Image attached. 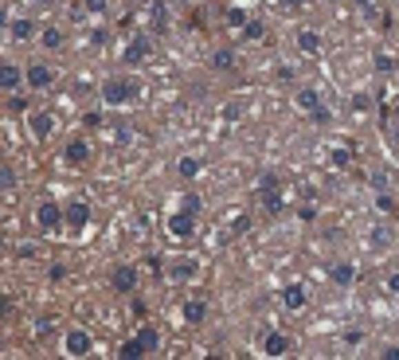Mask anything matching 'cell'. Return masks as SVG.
<instances>
[{"instance_id":"14","label":"cell","mask_w":399,"mask_h":360,"mask_svg":"<svg viewBox=\"0 0 399 360\" xmlns=\"http://www.w3.org/2000/svg\"><path fill=\"white\" fill-rule=\"evenodd\" d=\"M110 286H114V294H133V290H137V270H133V266H118V270L110 274Z\"/></svg>"},{"instance_id":"7","label":"cell","mask_w":399,"mask_h":360,"mask_svg":"<svg viewBox=\"0 0 399 360\" xmlns=\"http://www.w3.org/2000/svg\"><path fill=\"white\" fill-rule=\"evenodd\" d=\"M149 55H153V36H149V32H137V36L125 43V51H121L125 63H145Z\"/></svg>"},{"instance_id":"39","label":"cell","mask_w":399,"mask_h":360,"mask_svg":"<svg viewBox=\"0 0 399 360\" xmlns=\"http://www.w3.org/2000/svg\"><path fill=\"white\" fill-rule=\"evenodd\" d=\"M16 184V172L12 168H0V188H12Z\"/></svg>"},{"instance_id":"6","label":"cell","mask_w":399,"mask_h":360,"mask_svg":"<svg viewBox=\"0 0 399 360\" xmlns=\"http://www.w3.org/2000/svg\"><path fill=\"white\" fill-rule=\"evenodd\" d=\"M258 196H263V208L270 212V216H278V212H282V184H278V177H263V180H258Z\"/></svg>"},{"instance_id":"23","label":"cell","mask_w":399,"mask_h":360,"mask_svg":"<svg viewBox=\"0 0 399 360\" xmlns=\"http://www.w3.org/2000/svg\"><path fill=\"white\" fill-rule=\"evenodd\" d=\"M368 243H372L376 251H387V247L396 243V231H391V228H384V223H380V228H372V231H368Z\"/></svg>"},{"instance_id":"16","label":"cell","mask_w":399,"mask_h":360,"mask_svg":"<svg viewBox=\"0 0 399 360\" xmlns=\"http://www.w3.org/2000/svg\"><path fill=\"white\" fill-rule=\"evenodd\" d=\"M305 301H309V294H305L302 282H290V286L282 290V306L286 310H305Z\"/></svg>"},{"instance_id":"25","label":"cell","mask_w":399,"mask_h":360,"mask_svg":"<svg viewBox=\"0 0 399 360\" xmlns=\"http://www.w3.org/2000/svg\"><path fill=\"white\" fill-rule=\"evenodd\" d=\"M63 39H67V36H63V28H43V32H39V43H43L48 51H59Z\"/></svg>"},{"instance_id":"47","label":"cell","mask_w":399,"mask_h":360,"mask_svg":"<svg viewBox=\"0 0 399 360\" xmlns=\"http://www.w3.org/2000/svg\"><path fill=\"white\" fill-rule=\"evenodd\" d=\"M282 4H286V8H302L305 0H282Z\"/></svg>"},{"instance_id":"13","label":"cell","mask_w":399,"mask_h":360,"mask_svg":"<svg viewBox=\"0 0 399 360\" xmlns=\"http://www.w3.org/2000/svg\"><path fill=\"white\" fill-rule=\"evenodd\" d=\"M149 32H153V36H165V32H169V4H165V0H153V4H149Z\"/></svg>"},{"instance_id":"26","label":"cell","mask_w":399,"mask_h":360,"mask_svg":"<svg viewBox=\"0 0 399 360\" xmlns=\"http://www.w3.org/2000/svg\"><path fill=\"white\" fill-rule=\"evenodd\" d=\"M212 67H216V71H235V51L219 48L216 55H212Z\"/></svg>"},{"instance_id":"29","label":"cell","mask_w":399,"mask_h":360,"mask_svg":"<svg viewBox=\"0 0 399 360\" xmlns=\"http://www.w3.org/2000/svg\"><path fill=\"white\" fill-rule=\"evenodd\" d=\"M118 357H121V360H141L145 352H141V345H137V341H125V345L118 348Z\"/></svg>"},{"instance_id":"33","label":"cell","mask_w":399,"mask_h":360,"mask_svg":"<svg viewBox=\"0 0 399 360\" xmlns=\"http://www.w3.org/2000/svg\"><path fill=\"white\" fill-rule=\"evenodd\" d=\"M83 126H86V130H98V126H102V114H98V110H86V114H83Z\"/></svg>"},{"instance_id":"44","label":"cell","mask_w":399,"mask_h":360,"mask_svg":"<svg viewBox=\"0 0 399 360\" xmlns=\"http://www.w3.org/2000/svg\"><path fill=\"white\" fill-rule=\"evenodd\" d=\"M352 106H356V110H368V106H372V98H368V94H356V98H352Z\"/></svg>"},{"instance_id":"18","label":"cell","mask_w":399,"mask_h":360,"mask_svg":"<svg viewBox=\"0 0 399 360\" xmlns=\"http://www.w3.org/2000/svg\"><path fill=\"white\" fill-rule=\"evenodd\" d=\"M184 321H188V325H204L207 321V301L204 298H188V301H184Z\"/></svg>"},{"instance_id":"38","label":"cell","mask_w":399,"mask_h":360,"mask_svg":"<svg viewBox=\"0 0 399 360\" xmlns=\"http://www.w3.org/2000/svg\"><path fill=\"white\" fill-rule=\"evenodd\" d=\"M372 188H376V192H384V188H387V172L376 168V172H372Z\"/></svg>"},{"instance_id":"21","label":"cell","mask_w":399,"mask_h":360,"mask_svg":"<svg viewBox=\"0 0 399 360\" xmlns=\"http://www.w3.org/2000/svg\"><path fill=\"white\" fill-rule=\"evenodd\" d=\"M263 36H266V20H263V16H247V24H243V39H247V43H258Z\"/></svg>"},{"instance_id":"36","label":"cell","mask_w":399,"mask_h":360,"mask_svg":"<svg viewBox=\"0 0 399 360\" xmlns=\"http://www.w3.org/2000/svg\"><path fill=\"white\" fill-rule=\"evenodd\" d=\"M376 208H380V212H396V200H391L387 192H380L376 196Z\"/></svg>"},{"instance_id":"45","label":"cell","mask_w":399,"mask_h":360,"mask_svg":"<svg viewBox=\"0 0 399 360\" xmlns=\"http://www.w3.org/2000/svg\"><path fill=\"white\" fill-rule=\"evenodd\" d=\"M387 290H391V294H399V270H396V274H387Z\"/></svg>"},{"instance_id":"22","label":"cell","mask_w":399,"mask_h":360,"mask_svg":"<svg viewBox=\"0 0 399 360\" xmlns=\"http://www.w3.org/2000/svg\"><path fill=\"white\" fill-rule=\"evenodd\" d=\"M298 48H302L305 55H317V51H321V36H317L314 28H298Z\"/></svg>"},{"instance_id":"41","label":"cell","mask_w":399,"mask_h":360,"mask_svg":"<svg viewBox=\"0 0 399 360\" xmlns=\"http://www.w3.org/2000/svg\"><path fill=\"white\" fill-rule=\"evenodd\" d=\"M360 341H364V333H360V329H349V333H345V345H349V348H356Z\"/></svg>"},{"instance_id":"20","label":"cell","mask_w":399,"mask_h":360,"mask_svg":"<svg viewBox=\"0 0 399 360\" xmlns=\"http://www.w3.org/2000/svg\"><path fill=\"white\" fill-rule=\"evenodd\" d=\"M294 102H298V110H305V114H309V110L321 106V94H317L314 86H298V90H294Z\"/></svg>"},{"instance_id":"40","label":"cell","mask_w":399,"mask_h":360,"mask_svg":"<svg viewBox=\"0 0 399 360\" xmlns=\"http://www.w3.org/2000/svg\"><path fill=\"white\" fill-rule=\"evenodd\" d=\"M106 8H110L106 0H86V12H94V16H102Z\"/></svg>"},{"instance_id":"4","label":"cell","mask_w":399,"mask_h":360,"mask_svg":"<svg viewBox=\"0 0 399 360\" xmlns=\"http://www.w3.org/2000/svg\"><path fill=\"white\" fill-rule=\"evenodd\" d=\"M90 348H94V337L86 329H67L63 333V352L67 357H90Z\"/></svg>"},{"instance_id":"31","label":"cell","mask_w":399,"mask_h":360,"mask_svg":"<svg viewBox=\"0 0 399 360\" xmlns=\"http://www.w3.org/2000/svg\"><path fill=\"white\" fill-rule=\"evenodd\" d=\"M391 67H396V59H391L387 51H380V55H376V71H380V74H391Z\"/></svg>"},{"instance_id":"15","label":"cell","mask_w":399,"mask_h":360,"mask_svg":"<svg viewBox=\"0 0 399 360\" xmlns=\"http://www.w3.org/2000/svg\"><path fill=\"white\" fill-rule=\"evenodd\" d=\"M263 352H266V357H286V352H290V337L278 333V329H274V333H266L263 337Z\"/></svg>"},{"instance_id":"3","label":"cell","mask_w":399,"mask_h":360,"mask_svg":"<svg viewBox=\"0 0 399 360\" xmlns=\"http://www.w3.org/2000/svg\"><path fill=\"white\" fill-rule=\"evenodd\" d=\"M55 86V71H51L48 63H28L24 67V90H51Z\"/></svg>"},{"instance_id":"34","label":"cell","mask_w":399,"mask_h":360,"mask_svg":"<svg viewBox=\"0 0 399 360\" xmlns=\"http://www.w3.org/2000/svg\"><path fill=\"white\" fill-rule=\"evenodd\" d=\"M251 228V216L247 212H235V219H231V231H247Z\"/></svg>"},{"instance_id":"43","label":"cell","mask_w":399,"mask_h":360,"mask_svg":"<svg viewBox=\"0 0 399 360\" xmlns=\"http://www.w3.org/2000/svg\"><path fill=\"white\" fill-rule=\"evenodd\" d=\"M12 310H16L12 301H8V298H0V321H4V317H12Z\"/></svg>"},{"instance_id":"28","label":"cell","mask_w":399,"mask_h":360,"mask_svg":"<svg viewBox=\"0 0 399 360\" xmlns=\"http://www.w3.org/2000/svg\"><path fill=\"white\" fill-rule=\"evenodd\" d=\"M181 208H184V212H192V216H200V212H204V200H200L196 192H184L181 196Z\"/></svg>"},{"instance_id":"9","label":"cell","mask_w":399,"mask_h":360,"mask_svg":"<svg viewBox=\"0 0 399 360\" xmlns=\"http://www.w3.org/2000/svg\"><path fill=\"white\" fill-rule=\"evenodd\" d=\"M169 235H172V239H192V235H196V216H192V212L176 208V212L169 216Z\"/></svg>"},{"instance_id":"49","label":"cell","mask_w":399,"mask_h":360,"mask_svg":"<svg viewBox=\"0 0 399 360\" xmlns=\"http://www.w3.org/2000/svg\"><path fill=\"white\" fill-rule=\"evenodd\" d=\"M39 4H51V0H39Z\"/></svg>"},{"instance_id":"37","label":"cell","mask_w":399,"mask_h":360,"mask_svg":"<svg viewBox=\"0 0 399 360\" xmlns=\"http://www.w3.org/2000/svg\"><path fill=\"white\" fill-rule=\"evenodd\" d=\"M298 219H302V223H314V219H317V208H314V204H302V212H298Z\"/></svg>"},{"instance_id":"48","label":"cell","mask_w":399,"mask_h":360,"mask_svg":"<svg viewBox=\"0 0 399 360\" xmlns=\"http://www.w3.org/2000/svg\"><path fill=\"white\" fill-rule=\"evenodd\" d=\"M356 4H360V8H372V0H356Z\"/></svg>"},{"instance_id":"42","label":"cell","mask_w":399,"mask_h":360,"mask_svg":"<svg viewBox=\"0 0 399 360\" xmlns=\"http://www.w3.org/2000/svg\"><path fill=\"white\" fill-rule=\"evenodd\" d=\"M51 329H55V317H43V321H36V333H39V337H48Z\"/></svg>"},{"instance_id":"27","label":"cell","mask_w":399,"mask_h":360,"mask_svg":"<svg viewBox=\"0 0 399 360\" xmlns=\"http://www.w3.org/2000/svg\"><path fill=\"white\" fill-rule=\"evenodd\" d=\"M200 172H204V161H200V157H181V177L184 180L200 177Z\"/></svg>"},{"instance_id":"30","label":"cell","mask_w":399,"mask_h":360,"mask_svg":"<svg viewBox=\"0 0 399 360\" xmlns=\"http://www.w3.org/2000/svg\"><path fill=\"white\" fill-rule=\"evenodd\" d=\"M329 165H333V168H349L352 153H349V149H333V153H329Z\"/></svg>"},{"instance_id":"11","label":"cell","mask_w":399,"mask_h":360,"mask_svg":"<svg viewBox=\"0 0 399 360\" xmlns=\"http://www.w3.org/2000/svg\"><path fill=\"white\" fill-rule=\"evenodd\" d=\"M63 223L71 231H83L86 223H90V204H86V200H71V204L63 208Z\"/></svg>"},{"instance_id":"24","label":"cell","mask_w":399,"mask_h":360,"mask_svg":"<svg viewBox=\"0 0 399 360\" xmlns=\"http://www.w3.org/2000/svg\"><path fill=\"white\" fill-rule=\"evenodd\" d=\"M329 278H333L337 286H352V282H356V266H352V263H337L333 270H329Z\"/></svg>"},{"instance_id":"35","label":"cell","mask_w":399,"mask_h":360,"mask_svg":"<svg viewBox=\"0 0 399 360\" xmlns=\"http://www.w3.org/2000/svg\"><path fill=\"white\" fill-rule=\"evenodd\" d=\"M227 24L243 28V24H247V12H243V8H227Z\"/></svg>"},{"instance_id":"19","label":"cell","mask_w":399,"mask_h":360,"mask_svg":"<svg viewBox=\"0 0 399 360\" xmlns=\"http://www.w3.org/2000/svg\"><path fill=\"white\" fill-rule=\"evenodd\" d=\"M133 341L141 345V352H145V357H149V352H157V348H161V333H157V329H153V325H141Z\"/></svg>"},{"instance_id":"46","label":"cell","mask_w":399,"mask_h":360,"mask_svg":"<svg viewBox=\"0 0 399 360\" xmlns=\"http://www.w3.org/2000/svg\"><path fill=\"white\" fill-rule=\"evenodd\" d=\"M384 360H399V348L391 345V348H384Z\"/></svg>"},{"instance_id":"10","label":"cell","mask_w":399,"mask_h":360,"mask_svg":"<svg viewBox=\"0 0 399 360\" xmlns=\"http://www.w3.org/2000/svg\"><path fill=\"white\" fill-rule=\"evenodd\" d=\"M36 223H39V231H59L63 228V208L55 204V200H43V204L36 208Z\"/></svg>"},{"instance_id":"1","label":"cell","mask_w":399,"mask_h":360,"mask_svg":"<svg viewBox=\"0 0 399 360\" xmlns=\"http://www.w3.org/2000/svg\"><path fill=\"white\" fill-rule=\"evenodd\" d=\"M98 94H102V102H106V106H125V102H133V98H137V86H133L130 79H106Z\"/></svg>"},{"instance_id":"2","label":"cell","mask_w":399,"mask_h":360,"mask_svg":"<svg viewBox=\"0 0 399 360\" xmlns=\"http://www.w3.org/2000/svg\"><path fill=\"white\" fill-rule=\"evenodd\" d=\"M165 278H169V282H192V278H200V259H192V254H172L169 263H165Z\"/></svg>"},{"instance_id":"17","label":"cell","mask_w":399,"mask_h":360,"mask_svg":"<svg viewBox=\"0 0 399 360\" xmlns=\"http://www.w3.org/2000/svg\"><path fill=\"white\" fill-rule=\"evenodd\" d=\"M36 28H39L36 20H28V16H16L12 24H8V36H12L16 43H28V39L36 36Z\"/></svg>"},{"instance_id":"5","label":"cell","mask_w":399,"mask_h":360,"mask_svg":"<svg viewBox=\"0 0 399 360\" xmlns=\"http://www.w3.org/2000/svg\"><path fill=\"white\" fill-rule=\"evenodd\" d=\"M0 90L4 94H20L24 90V67L12 59H0Z\"/></svg>"},{"instance_id":"8","label":"cell","mask_w":399,"mask_h":360,"mask_svg":"<svg viewBox=\"0 0 399 360\" xmlns=\"http://www.w3.org/2000/svg\"><path fill=\"white\" fill-rule=\"evenodd\" d=\"M90 153H94V149H90L86 137H71L67 149H63V161H67L71 168H86V165H90Z\"/></svg>"},{"instance_id":"12","label":"cell","mask_w":399,"mask_h":360,"mask_svg":"<svg viewBox=\"0 0 399 360\" xmlns=\"http://www.w3.org/2000/svg\"><path fill=\"white\" fill-rule=\"evenodd\" d=\"M28 130H32L36 141H48L51 130H55V118H51L48 110H36V114H28Z\"/></svg>"},{"instance_id":"32","label":"cell","mask_w":399,"mask_h":360,"mask_svg":"<svg viewBox=\"0 0 399 360\" xmlns=\"http://www.w3.org/2000/svg\"><path fill=\"white\" fill-rule=\"evenodd\" d=\"M329 118H333V114H329L325 106H317V110H309V121H314V126H329Z\"/></svg>"}]
</instances>
